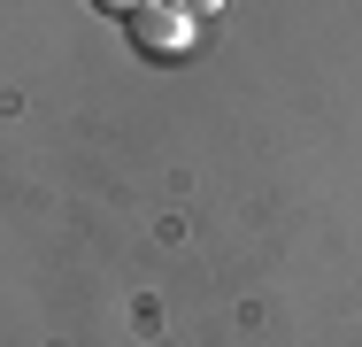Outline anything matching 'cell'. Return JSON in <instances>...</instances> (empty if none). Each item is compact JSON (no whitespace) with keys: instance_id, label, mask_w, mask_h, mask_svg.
<instances>
[{"instance_id":"cell-1","label":"cell","mask_w":362,"mask_h":347,"mask_svg":"<svg viewBox=\"0 0 362 347\" xmlns=\"http://www.w3.org/2000/svg\"><path fill=\"white\" fill-rule=\"evenodd\" d=\"M124 31H132V47H139L146 62H185L201 47V16H185L177 0H139L124 16Z\"/></svg>"},{"instance_id":"cell-2","label":"cell","mask_w":362,"mask_h":347,"mask_svg":"<svg viewBox=\"0 0 362 347\" xmlns=\"http://www.w3.org/2000/svg\"><path fill=\"white\" fill-rule=\"evenodd\" d=\"M93 8H100V16H132L139 0H93Z\"/></svg>"},{"instance_id":"cell-3","label":"cell","mask_w":362,"mask_h":347,"mask_svg":"<svg viewBox=\"0 0 362 347\" xmlns=\"http://www.w3.org/2000/svg\"><path fill=\"white\" fill-rule=\"evenodd\" d=\"M177 8H185V16H216L223 0H177Z\"/></svg>"}]
</instances>
